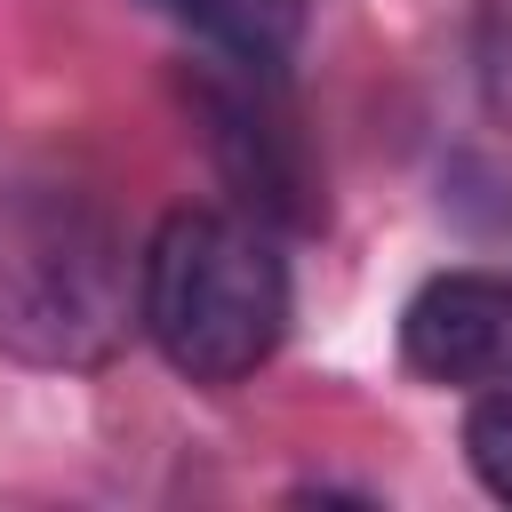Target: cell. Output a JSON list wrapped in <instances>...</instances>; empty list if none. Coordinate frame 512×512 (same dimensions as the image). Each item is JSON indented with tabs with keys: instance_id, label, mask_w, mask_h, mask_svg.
<instances>
[{
	"instance_id": "cell-1",
	"label": "cell",
	"mask_w": 512,
	"mask_h": 512,
	"mask_svg": "<svg viewBox=\"0 0 512 512\" xmlns=\"http://www.w3.org/2000/svg\"><path fill=\"white\" fill-rule=\"evenodd\" d=\"M136 280L120 224L64 176L0 184V352L24 368H104L128 344Z\"/></svg>"
},
{
	"instance_id": "cell-2",
	"label": "cell",
	"mask_w": 512,
	"mask_h": 512,
	"mask_svg": "<svg viewBox=\"0 0 512 512\" xmlns=\"http://www.w3.org/2000/svg\"><path fill=\"white\" fill-rule=\"evenodd\" d=\"M136 328L184 384H240L288 336V256L264 216L176 208L136 256Z\"/></svg>"
},
{
	"instance_id": "cell-3",
	"label": "cell",
	"mask_w": 512,
	"mask_h": 512,
	"mask_svg": "<svg viewBox=\"0 0 512 512\" xmlns=\"http://www.w3.org/2000/svg\"><path fill=\"white\" fill-rule=\"evenodd\" d=\"M400 360L424 384H512V280L504 272H432L400 312Z\"/></svg>"
},
{
	"instance_id": "cell-4",
	"label": "cell",
	"mask_w": 512,
	"mask_h": 512,
	"mask_svg": "<svg viewBox=\"0 0 512 512\" xmlns=\"http://www.w3.org/2000/svg\"><path fill=\"white\" fill-rule=\"evenodd\" d=\"M160 16H176L200 48H216L232 72H288L312 0H152Z\"/></svg>"
},
{
	"instance_id": "cell-5",
	"label": "cell",
	"mask_w": 512,
	"mask_h": 512,
	"mask_svg": "<svg viewBox=\"0 0 512 512\" xmlns=\"http://www.w3.org/2000/svg\"><path fill=\"white\" fill-rule=\"evenodd\" d=\"M464 456L496 504H512V384H488L464 416Z\"/></svg>"
}]
</instances>
